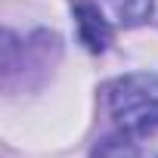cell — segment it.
Masks as SVG:
<instances>
[{"mask_svg":"<svg viewBox=\"0 0 158 158\" xmlns=\"http://www.w3.org/2000/svg\"><path fill=\"white\" fill-rule=\"evenodd\" d=\"M109 112L124 133L158 130V74H127L106 87Z\"/></svg>","mask_w":158,"mask_h":158,"instance_id":"1","label":"cell"},{"mask_svg":"<svg viewBox=\"0 0 158 158\" xmlns=\"http://www.w3.org/2000/svg\"><path fill=\"white\" fill-rule=\"evenodd\" d=\"M74 16H77V31H81V40L90 47V50H106L109 37H112V28L102 16V10L96 3H77L74 6Z\"/></svg>","mask_w":158,"mask_h":158,"instance_id":"2","label":"cell"},{"mask_svg":"<svg viewBox=\"0 0 158 158\" xmlns=\"http://www.w3.org/2000/svg\"><path fill=\"white\" fill-rule=\"evenodd\" d=\"M106 3L115 13V19L127 22V25H136L152 13V0H106Z\"/></svg>","mask_w":158,"mask_h":158,"instance_id":"3","label":"cell"}]
</instances>
